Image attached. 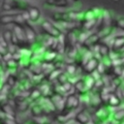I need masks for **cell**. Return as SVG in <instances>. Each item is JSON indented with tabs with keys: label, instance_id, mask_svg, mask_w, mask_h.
<instances>
[{
	"label": "cell",
	"instance_id": "cell-1",
	"mask_svg": "<svg viewBox=\"0 0 124 124\" xmlns=\"http://www.w3.org/2000/svg\"><path fill=\"white\" fill-rule=\"evenodd\" d=\"M52 19L58 23H78L82 22V13L71 12H58L52 15Z\"/></svg>",
	"mask_w": 124,
	"mask_h": 124
},
{
	"label": "cell",
	"instance_id": "cell-2",
	"mask_svg": "<svg viewBox=\"0 0 124 124\" xmlns=\"http://www.w3.org/2000/svg\"><path fill=\"white\" fill-rule=\"evenodd\" d=\"M41 28L42 30L47 35L49 36L50 38H54V39H57L61 34H62V31L60 28H58L57 26H55L53 23L47 21V20H45L41 23Z\"/></svg>",
	"mask_w": 124,
	"mask_h": 124
},
{
	"label": "cell",
	"instance_id": "cell-3",
	"mask_svg": "<svg viewBox=\"0 0 124 124\" xmlns=\"http://www.w3.org/2000/svg\"><path fill=\"white\" fill-rule=\"evenodd\" d=\"M100 40H101V38L97 32L91 33L88 35V37L86 38V40L84 41V43L82 44L81 46H83L84 48H91V47L97 46L100 44Z\"/></svg>",
	"mask_w": 124,
	"mask_h": 124
},
{
	"label": "cell",
	"instance_id": "cell-4",
	"mask_svg": "<svg viewBox=\"0 0 124 124\" xmlns=\"http://www.w3.org/2000/svg\"><path fill=\"white\" fill-rule=\"evenodd\" d=\"M23 29H24V33H25L26 42L28 43V45L34 44L37 40V34H36L35 30L33 29V27L30 26L28 23H25L23 25Z\"/></svg>",
	"mask_w": 124,
	"mask_h": 124
},
{
	"label": "cell",
	"instance_id": "cell-5",
	"mask_svg": "<svg viewBox=\"0 0 124 124\" xmlns=\"http://www.w3.org/2000/svg\"><path fill=\"white\" fill-rule=\"evenodd\" d=\"M99 60L96 58V57H91L83 66V69H84V72L87 73V74H92L94 72H96L97 70V67L99 65Z\"/></svg>",
	"mask_w": 124,
	"mask_h": 124
},
{
	"label": "cell",
	"instance_id": "cell-6",
	"mask_svg": "<svg viewBox=\"0 0 124 124\" xmlns=\"http://www.w3.org/2000/svg\"><path fill=\"white\" fill-rule=\"evenodd\" d=\"M27 14H28L29 20L32 22L38 21L41 16V11L37 7H34V6H29V8L27 9Z\"/></svg>",
	"mask_w": 124,
	"mask_h": 124
},
{
	"label": "cell",
	"instance_id": "cell-7",
	"mask_svg": "<svg viewBox=\"0 0 124 124\" xmlns=\"http://www.w3.org/2000/svg\"><path fill=\"white\" fill-rule=\"evenodd\" d=\"M111 48L115 53L124 49V36L123 35H120L114 38Z\"/></svg>",
	"mask_w": 124,
	"mask_h": 124
},
{
	"label": "cell",
	"instance_id": "cell-8",
	"mask_svg": "<svg viewBox=\"0 0 124 124\" xmlns=\"http://www.w3.org/2000/svg\"><path fill=\"white\" fill-rule=\"evenodd\" d=\"M56 57H57V53L54 50L46 49L42 56V61L43 63H52L56 59Z\"/></svg>",
	"mask_w": 124,
	"mask_h": 124
},
{
	"label": "cell",
	"instance_id": "cell-9",
	"mask_svg": "<svg viewBox=\"0 0 124 124\" xmlns=\"http://www.w3.org/2000/svg\"><path fill=\"white\" fill-rule=\"evenodd\" d=\"M78 103H79V99L76 95L72 94V95H70L67 98V101H65V108H76L78 107Z\"/></svg>",
	"mask_w": 124,
	"mask_h": 124
},
{
	"label": "cell",
	"instance_id": "cell-10",
	"mask_svg": "<svg viewBox=\"0 0 124 124\" xmlns=\"http://www.w3.org/2000/svg\"><path fill=\"white\" fill-rule=\"evenodd\" d=\"M100 19H97V18H93V19H90V20H86V21H83L81 23L82 25V29L83 31H91L99 22Z\"/></svg>",
	"mask_w": 124,
	"mask_h": 124
},
{
	"label": "cell",
	"instance_id": "cell-11",
	"mask_svg": "<svg viewBox=\"0 0 124 124\" xmlns=\"http://www.w3.org/2000/svg\"><path fill=\"white\" fill-rule=\"evenodd\" d=\"M97 49H98V52L99 54L102 56V58H106V57H108L109 53H110V49H109V46L106 44H99L97 46Z\"/></svg>",
	"mask_w": 124,
	"mask_h": 124
},
{
	"label": "cell",
	"instance_id": "cell-12",
	"mask_svg": "<svg viewBox=\"0 0 124 124\" xmlns=\"http://www.w3.org/2000/svg\"><path fill=\"white\" fill-rule=\"evenodd\" d=\"M46 4L52 7H60V8H66L69 5L68 0H46Z\"/></svg>",
	"mask_w": 124,
	"mask_h": 124
},
{
	"label": "cell",
	"instance_id": "cell-13",
	"mask_svg": "<svg viewBox=\"0 0 124 124\" xmlns=\"http://www.w3.org/2000/svg\"><path fill=\"white\" fill-rule=\"evenodd\" d=\"M74 88L77 92H78V94H84L87 92V87L85 85V82L83 79H79L76 82V84L74 85Z\"/></svg>",
	"mask_w": 124,
	"mask_h": 124
},
{
	"label": "cell",
	"instance_id": "cell-14",
	"mask_svg": "<svg viewBox=\"0 0 124 124\" xmlns=\"http://www.w3.org/2000/svg\"><path fill=\"white\" fill-rule=\"evenodd\" d=\"M77 120L80 123V124H86L89 120V117L87 115V113L84 111V110H81L80 112L78 113L77 115Z\"/></svg>",
	"mask_w": 124,
	"mask_h": 124
},
{
	"label": "cell",
	"instance_id": "cell-15",
	"mask_svg": "<svg viewBox=\"0 0 124 124\" xmlns=\"http://www.w3.org/2000/svg\"><path fill=\"white\" fill-rule=\"evenodd\" d=\"M108 103H109V105H110L111 107H115V106L119 105L120 100H119V98H118L117 96H115L114 94H111V95H109V97H108Z\"/></svg>",
	"mask_w": 124,
	"mask_h": 124
},
{
	"label": "cell",
	"instance_id": "cell-16",
	"mask_svg": "<svg viewBox=\"0 0 124 124\" xmlns=\"http://www.w3.org/2000/svg\"><path fill=\"white\" fill-rule=\"evenodd\" d=\"M12 34H13V32L10 31V30H5V31L3 32L2 38L4 39V41H5L8 45L11 44V41H12Z\"/></svg>",
	"mask_w": 124,
	"mask_h": 124
},
{
	"label": "cell",
	"instance_id": "cell-17",
	"mask_svg": "<svg viewBox=\"0 0 124 124\" xmlns=\"http://www.w3.org/2000/svg\"><path fill=\"white\" fill-rule=\"evenodd\" d=\"M56 79L59 81L60 85H63V84H65L66 82H68V81H69V78H67V76H66L65 74H63V73H60V75L58 76V78H57Z\"/></svg>",
	"mask_w": 124,
	"mask_h": 124
},
{
	"label": "cell",
	"instance_id": "cell-18",
	"mask_svg": "<svg viewBox=\"0 0 124 124\" xmlns=\"http://www.w3.org/2000/svg\"><path fill=\"white\" fill-rule=\"evenodd\" d=\"M41 95H42V93H41V91H40L39 89H34V90L29 94V96H30V98H31L32 100H37L38 98L41 97Z\"/></svg>",
	"mask_w": 124,
	"mask_h": 124
},
{
	"label": "cell",
	"instance_id": "cell-19",
	"mask_svg": "<svg viewBox=\"0 0 124 124\" xmlns=\"http://www.w3.org/2000/svg\"><path fill=\"white\" fill-rule=\"evenodd\" d=\"M65 69H66V72L69 73V74H71V75H73V74L76 73V66L74 64H68Z\"/></svg>",
	"mask_w": 124,
	"mask_h": 124
},
{
	"label": "cell",
	"instance_id": "cell-20",
	"mask_svg": "<svg viewBox=\"0 0 124 124\" xmlns=\"http://www.w3.org/2000/svg\"><path fill=\"white\" fill-rule=\"evenodd\" d=\"M116 26L122 30H124V17L120 16L116 19Z\"/></svg>",
	"mask_w": 124,
	"mask_h": 124
},
{
	"label": "cell",
	"instance_id": "cell-21",
	"mask_svg": "<svg viewBox=\"0 0 124 124\" xmlns=\"http://www.w3.org/2000/svg\"><path fill=\"white\" fill-rule=\"evenodd\" d=\"M114 117L116 118V119H122L123 117H124V109H120V110H118L115 114H114Z\"/></svg>",
	"mask_w": 124,
	"mask_h": 124
},
{
	"label": "cell",
	"instance_id": "cell-22",
	"mask_svg": "<svg viewBox=\"0 0 124 124\" xmlns=\"http://www.w3.org/2000/svg\"><path fill=\"white\" fill-rule=\"evenodd\" d=\"M120 65H121V66H122V68L124 69V60H122V61H121V63H120Z\"/></svg>",
	"mask_w": 124,
	"mask_h": 124
},
{
	"label": "cell",
	"instance_id": "cell-23",
	"mask_svg": "<svg viewBox=\"0 0 124 124\" xmlns=\"http://www.w3.org/2000/svg\"><path fill=\"white\" fill-rule=\"evenodd\" d=\"M112 1H113V2H119L120 0H112Z\"/></svg>",
	"mask_w": 124,
	"mask_h": 124
},
{
	"label": "cell",
	"instance_id": "cell-24",
	"mask_svg": "<svg viewBox=\"0 0 124 124\" xmlns=\"http://www.w3.org/2000/svg\"><path fill=\"white\" fill-rule=\"evenodd\" d=\"M73 1H75V2H77V1H79V0H73Z\"/></svg>",
	"mask_w": 124,
	"mask_h": 124
},
{
	"label": "cell",
	"instance_id": "cell-25",
	"mask_svg": "<svg viewBox=\"0 0 124 124\" xmlns=\"http://www.w3.org/2000/svg\"><path fill=\"white\" fill-rule=\"evenodd\" d=\"M1 1H2V0H0V2H1Z\"/></svg>",
	"mask_w": 124,
	"mask_h": 124
},
{
	"label": "cell",
	"instance_id": "cell-26",
	"mask_svg": "<svg viewBox=\"0 0 124 124\" xmlns=\"http://www.w3.org/2000/svg\"><path fill=\"white\" fill-rule=\"evenodd\" d=\"M0 104H1V102H0Z\"/></svg>",
	"mask_w": 124,
	"mask_h": 124
}]
</instances>
